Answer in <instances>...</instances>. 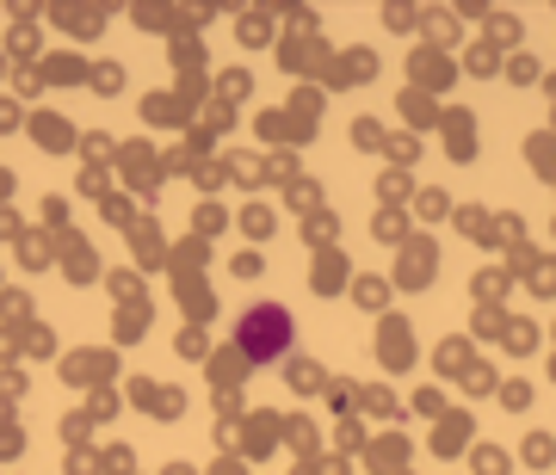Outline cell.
<instances>
[{
  "label": "cell",
  "mask_w": 556,
  "mask_h": 475,
  "mask_svg": "<svg viewBox=\"0 0 556 475\" xmlns=\"http://www.w3.org/2000/svg\"><path fill=\"white\" fill-rule=\"evenodd\" d=\"M291 339H298V328H291V309H285V303H254V309L236 321V352L248 358V364H273V358H285L291 352Z\"/></svg>",
  "instance_id": "1"
},
{
  "label": "cell",
  "mask_w": 556,
  "mask_h": 475,
  "mask_svg": "<svg viewBox=\"0 0 556 475\" xmlns=\"http://www.w3.org/2000/svg\"><path fill=\"white\" fill-rule=\"evenodd\" d=\"M433 278H439V235L415 229V241H402L396 247V272H390V284H396V291H427Z\"/></svg>",
  "instance_id": "2"
},
{
  "label": "cell",
  "mask_w": 556,
  "mask_h": 475,
  "mask_svg": "<svg viewBox=\"0 0 556 475\" xmlns=\"http://www.w3.org/2000/svg\"><path fill=\"white\" fill-rule=\"evenodd\" d=\"M378 364H383L390 376H402V371H415V364H420L415 321L396 316V309H390V316H378Z\"/></svg>",
  "instance_id": "3"
},
{
  "label": "cell",
  "mask_w": 556,
  "mask_h": 475,
  "mask_svg": "<svg viewBox=\"0 0 556 475\" xmlns=\"http://www.w3.org/2000/svg\"><path fill=\"white\" fill-rule=\"evenodd\" d=\"M457 75H464V68H457L452 50H439V43H415V56H408V87H420V93H433V100H439Z\"/></svg>",
  "instance_id": "4"
},
{
  "label": "cell",
  "mask_w": 556,
  "mask_h": 475,
  "mask_svg": "<svg viewBox=\"0 0 556 475\" xmlns=\"http://www.w3.org/2000/svg\"><path fill=\"white\" fill-rule=\"evenodd\" d=\"M470 445H477V420L464 414V408H445V414L433 420V457L445 463V457L470 451Z\"/></svg>",
  "instance_id": "5"
},
{
  "label": "cell",
  "mask_w": 556,
  "mask_h": 475,
  "mask_svg": "<svg viewBox=\"0 0 556 475\" xmlns=\"http://www.w3.org/2000/svg\"><path fill=\"white\" fill-rule=\"evenodd\" d=\"M514 278L526 291H538V297H556V254H538L532 241L514 247Z\"/></svg>",
  "instance_id": "6"
},
{
  "label": "cell",
  "mask_w": 556,
  "mask_h": 475,
  "mask_svg": "<svg viewBox=\"0 0 556 475\" xmlns=\"http://www.w3.org/2000/svg\"><path fill=\"white\" fill-rule=\"evenodd\" d=\"M439 137H445V155L452 161H470L477 155V112H470V105H445Z\"/></svg>",
  "instance_id": "7"
},
{
  "label": "cell",
  "mask_w": 556,
  "mask_h": 475,
  "mask_svg": "<svg viewBox=\"0 0 556 475\" xmlns=\"http://www.w3.org/2000/svg\"><path fill=\"white\" fill-rule=\"evenodd\" d=\"M396 112H402V124L408 130H439V118H445V105L433 100V93H420V87H402V100H396Z\"/></svg>",
  "instance_id": "8"
},
{
  "label": "cell",
  "mask_w": 556,
  "mask_h": 475,
  "mask_svg": "<svg viewBox=\"0 0 556 475\" xmlns=\"http://www.w3.org/2000/svg\"><path fill=\"white\" fill-rule=\"evenodd\" d=\"M470 364H477V339L470 334H452V339H439V352H433V371L439 376H470Z\"/></svg>",
  "instance_id": "9"
},
{
  "label": "cell",
  "mask_w": 556,
  "mask_h": 475,
  "mask_svg": "<svg viewBox=\"0 0 556 475\" xmlns=\"http://www.w3.org/2000/svg\"><path fill=\"white\" fill-rule=\"evenodd\" d=\"M365 457H371V470H378V475H408V457H415V445H408L402 433H390V438H378Z\"/></svg>",
  "instance_id": "10"
},
{
  "label": "cell",
  "mask_w": 556,
  "mask_h": 475,
  "mask_svg": "<svg viewBox=\"0 0 556 475\" xmlns=\"http://www.w3.org/2000/svg\"><path fill=\"white\" fill-rule=\"evenodd\" d=\"M526 167H532L544 185H556V130H532V137H526Z\"/></svg>",
  "instance_id": "11"
},
{
  "label": "cell",
  "mask_w": 556,
  "mask_h": 475,
  "mask_svg": "<svg viewBox=\"0 0 556 475\" xmlns=\"http://www.w3.org/2000/svg\"><path fill=\"white\" fill-rule=\"evenodd\" d=\"M507 284H514V272H507V266H482V272L470 278V297H477V309H501Z\"/></svg>",
  "instance_id": "12"
},
{
  "label": "cell",
  "mask_w": 556,
  "mask_h": 475,
  "mask_svg": "<svg viewBox=\"0 0 556 475\" xmlns=\"http://www.w3.org/2000/svg\"><path fill=\"white\" fill-rule=\"evenodd\" d=\"M464 75L495 80V75H507V62H501V50H495V43L482 38V43H470V50H464Z\"/></svg>",
  "instance_id": "13"
},
{
  "label": "cell",
  "mask_w": 556,
  "mask_h": 475,
  "mask_svg": "<svg viewBox=\"0 0 556 475\" xmlns=\"http://www.w3.org/2000/svg\"><path fill=\"white\" fill-rule=\"evenodd\" d=\"M371 75H378V56H371V50H346V56L334 62V80H340V87H365Z\"/></svg>",
  "instance_id": "14"
},
{
  "label": "cell",
  "mask_w": 556,
  "mask_h": 475,
  "mask_svg": "<svg viewBox=\"0 0 556 475\" xmlns=\"http://www.w3.org/2000/svg\"><path fill=\"white\" fill-rule=\"evenodd\" d=\"M378 198H383V210H396L402 198H415V174H408V167H383L378 174Z\"/></svg>",
  "instance_id": "15"
},
{
  "label": "cell",
  "mask_w": 556,
  "mask_h": 475,
  "mask_svg": "<svg viewBox=\"0 0 556 475\" xmlns=\"http://www.w3.org/2000/svg\"><path fill=\"white\" fill-rule=\"evenodd\" d=\"M470 475H514V451H501V445H470Z\"/></svg>",
  "instance_id": "16"
},
{
  "label": "cell",
  "mask_w": 556,
  "mask_h": 475,
  "mask_svg": "<svg viewBox=\"0 0 556 475\" xmlns=\"http://www.w3.org/2000/svg\"><path fill=\"white\" fill-rule=\"evenodd\" d=\"M371 235H378L383 247H402V241H415V222L402 217V210H378V222H371Z\"/></svg>",
  "instance_id": "17"
},
{
  "label": "cell",
  "mask_w": 556,
  "mask_h": 475,
  "mask_svg": "<svg viewBox=\"0 0 556 475\" xmlns=\"http://www.w3.org/2000/svg\"><path fill=\"white\" fill-rule=\"evenodd\" d=\"M519 463H526V470H551V463H556V433H526Z\"/></svg>",
  "instance_id": "18"
},
{
  "label": "cell",
  "mask_w": 556,
  "mask_h": 475,
  "mask_svg": "<svg viewBox=\"0 0 556 475\" xmlns=\"http://www.w3.org/2000/svg\"><path fill=\"white\" fill-rule=\"evenodd\" d=\"M346 278H353V259H346V254H321V272H316V291H321V297H334Z\"/></svg>",
  "instance_id": "19"
},
{
  "label": "cell",
  "mask_w": 556,
  "mask_h": 475,
  "mask_svg": "<svg viewBox=\"0 0 556 475\" xmlns=\"http://www.w3.org/2000/svg\"><path fill=\"white\" fill-rule=\"evenodd\" d=\"M457 229H464L470 241H482V247H489V229H495V210H489V204H464V210H457Z\"/></svg>",
  "instance_id": "20"
},
{
  "label": "cell",
  "mask_w": 556,
  "mask_h": 475,
  "mask_svg": "<svg viewBox=\"0 0 556 475\" xmlns=\"http://www.w3.org/2000/svg\"><path fill=\"white\" fill-rule=\"evenodd\" d=\"M415 217L433 229V222H445V217H457V204L445 198V192H415Z\"/></svg>",
  "instance_id": "21"
},
{
  "label": "cell",
  "mask_w": 556,
  "mask_h": 475,
  "mask_svg": "<svg viewBox=\"0 0 556 475\" xmlns=\"http://www.w3.org/2000/svg\"><path fill=\"white\" fill-rule=\"evenodd\" d=\"M507 328H514V316H507V309H477L470 339H507Z\"/></svg>",
  "instance_id": "22"
},
{
  "label": "cell",
  "mask_w": 556,
  "mask_h": 475,
  "mask_svg": "<svg viewBox=\"0 0 556 475\" xmlns=\"http://www.w3.org/2000/svg\"><path fill=\"white\" fill-rule=\"evenodd\" d=\"M514 358H532L538 352V321H526V316H514V328H507V339H501Z\"/></svg>",
  "instance_id": "23"
},
{
  "label": "cell",
  "mask_w": 556,
  "mask_h": 475,
  "mask_svg": "<svg viewBox=\"0 0 556 475\" xmlns=\"http://www.w3.org/2000/svg\"><path fill=\"white\" fill-rule=\"evenodd\" d=\"M464 396H501V371L495 364H470V376H464Z\"/></svg>",
  "instance_id": "24"
},
{
  "label": "cell",
  "mask_w": 556,
  "mask_h": 475,
  "mask_svg": "<svg viewBox=\"0 0 556 475\" xmlns=\"http://www.w3.org/2000/svg\"><path fill=\"white\" fill-rule=\"evenodd\" d=\"M482 25H489V43H495V50H507V43H519V20H514V13H489Z\"/></svg>",
  "instance_id": "25"
},
{
  "label": "cell",
  "mask_w": 556,
  "mask_h": 475,
  "mask_svg": "<svg viewBox=\"0 0 556 475\" xmlns=\"http://www.w3.org/2000/svg\"><path fill=\"white\" fill-rule=\"evenodd\" d=\"M427 43H439V50H452V43H457V20H452V13H427Z\"/></svg>",
  "instance_id": "26"
},
{
  "label": "cell",
  "mask_w": 556,
  "mask_h": 475,
  "mask_svg": "<svg viewBox=\"0 0 556 475\" xmlns=\"http://www.w3.org/2000/svg\"><path fill=\"white\" fill-rule=\"evenodd\" d=\"M538 75H544V68H538V56L514 50V62H507V80H514V87H538Z\"/></svg>",
  "instance_id": "27"
},
{
  "label": "cell",
  "mask_w": 556,
  "mask_h": 475,
  "mask_svg": "<svg viewBox=\"0 0 556 475\" xmlns=\"http://www.w3.org/2000/svg\"><path fill=\"white\" fill-rule=\"evenodd\" d=\"M501 401H507L514 414H526V408H532V383H526V376H507V383H501Z\"/></svg>",
  "instance_id": "28"
},
{
  "label": "cell",
  "mask_w": 556,
  "mask_h": 475,
  "mask_svg": "<svg viewBox=\"0 0 556 475\" xmlns=\"http://www.w3.org/2000/svg\"><path fill=\"white\" fill-rule=\"evenodd\" d=\"M353 291H358V303H365V309H383V303H390V284H383V278H358Z\"/></svg>",
  "instance_id": "29"
},
{
  "label": "cell",
  "mask_w": 556,
  "mask_h": 475,
  "mask_svg": "<svg viewBox=\"0 0 556 475\" xmlns=\"http://www.w3.org/2000/svg\"><path fill=\"white\" fill-rule=\"evenodd\" d=\"M420 20H427L420 7H383V25H390V31H415Z\"/></svg>",
  "instance_id": "30"
},
{
  "label": "cell",
  "mask_w": 556,
  "mask_h": 475,
  "mask_svg": "<svg viewBox=\"0 0 556 475\" xmlns=\"http://www.w3.org/2000/svg\"><path fill=\"white\" fill-rule=\"evenodd\" d=\"M420 155V142H415V130H396V137H390V161H396V167H408V161Z\"/></svg>",
  "instance_id": "31"
},
{
  "label": "cell",
  "mask_w": 556,
  "mask_h": 475,
  "mask_svg": "<svg viewBox=\"0 0 556 475\" xmlns=\"http://www.w3.org/2000/svg\"><path fill=\"white\" fill-rule=\"evenodd\" d=\"M408 408H415V414H427V420H439V414H445V389H420Z\"/></svg>",
  "instance_id": "32"
},
{
  "label": "cell",
  "mask_w": 556,
  "mask_h": 475,
  "mask_svg": "<svg viewBox=\"0 0 556 475\" xmlns=\"http://www.w3.org/2000/svg\"><path fill=\"white\" fill-rule=\"evenodd\" d=\"M365 408H371V414H390V420H402V401L390 396V389H371V396H365Z\"/></svg>",
  "instance_id": "33"
},
{
  "label": "cell",
  "mask_w": 556,
  "mask_h": 475,
  "mask_svg": "<svg viewBox=\"0 0 556 475\" xmlns=\"http://www.w3.org/2000/svg\"><path fill=\"white\" fill-rule=\"evenodd\" d=\"M353 137H358V149H390V142H383V130H378V124H358Z\"/></svg>",
  "instance_id": "34"
},
{
  "label": "cell",
  "mask_w": 556,
  "mask_h": 475,
  "mask_svg": "<svg viewBox=\"0 0 556 475\" xmlns=\"http://www.w3.org/2000/svg\"><path fill=\"white\" fill-rule=\"evenodd\" d=\"M551 383H556V352H551Z\"/></svg>",
  "instance_id": "35"
},
{
  "label": "cell",
  "mask_w": 556,
  "mask_h": 475,
  "mask_svg": "<svg viewBox=\"0 0 556 475\" xmlns=\"http://www.w3.org/2000/svg\"><path fill=\"white\" fill-rule=\"evenodd\" d=\"M408 475H415V470H408Z\"/></svg>",
  "instance_id": "36"
}]
</instances>
